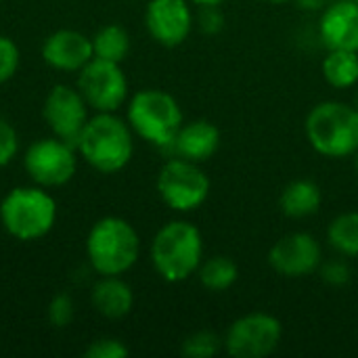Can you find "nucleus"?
I'll list each match as a JSON object with an SVG mask.
<instances>
[{
  "mask_svg": "<svg viewBox=\"0 0 358 358\" xmlns=\"http://www.w3.org/2000/svg\"><path fill=\"white\" fill-rule=\"evenodd\" d=\"M323 262L321 243L308 233H289L281 237L268 252V264L287 279L313 275Z\"/></svg>",
  "mask_w": 358,
  "mask_h": 358,
  "instance_id": "obj_12",
  "label": "nucleus"
},
{
  "mask_svg": "<svg viewBox=\"0 0 358 358\" xmlns=\"http://www.w3.org/2000/svg\"><path fill=\"white\" fill-rule=\"evenodd\" d=\"M84 355L88 358H124L128 357V348L115 338H101L94 340Z\"/></svg>",
  "mask_w": 358,
  "mask_h": 358,
  "instance_id": "obj_26",
  "label": "nucleus"
},
{
  "mask_svg": "<svg viewBox=\"0 0 358 358\" xmlns=\"http://www.w3.org/2000/svg\"><path fill=\"white\" fill-rule=\"evenodd\" d=\"M203 13H201V27L206 31H216L222 27V17L220 13L216 10V6H201Z\"/></svg>",
  "mask_w": 358,
  "mask_h": 358,
  "instance_id": "obj_29",
  "label": "nucleus"
},
{
  "mask_svg": "<svg viewBox=\"0 0 358 358\" xmlns=\"http://www.w3.org/2000/svg\"><path fill=\"white\" fill-rule=\"evenodd\" d=\"M46 317L55 327H59V329L67 327L73 321V300H71V296L69 294H57L48 304Z\"/></svg>",
  "mask_w": 358,
  "mask_h": 358,
  "instance_id": "obj_25",
  "label": "nucleus"
},
{
  "mask_svg": "<svg viewBox=\"0 0 358 358\" xmlns=\"http://www.w3.org/2000/svg\"><path fill=\"white\" fill-rule=\"evenodd\" d=\"M170 147L174 149L178 157L201 164V162H208L218 151L220 130L208 120H195V122L180 126Z\"/></svg>",
  "mask_w": 358,
  "mask_h": 358,
  "instance_id": "obj_16",
  "label": "nucleus"
},
{
  "mask_svg": "<svg viewBox=\"0 0 358 358\" xmlns=\"http://www.w3.org/2000/svg\"><path fill=\"white\" fill-rule=\"evenodd\" d=\"M92 57V38L76 29H59L42 44V59L59 71H80Z\"/></svg>",
  "mask_w": 358,
  "mask_h": 358,
  "instance_id": "obj_14",
  "label": "nucleus"
},
{
  "mask_svg": "<svg viewBox=\"0 0 358 358\" xmlns=\"http://www.w3.org/2000/svg\"><path fill=\"white\" fill-rule=\"evenodd\" d=\"M355 107L358 109V92H357V96H355Z\"/></svg>",
  "mask_w": 358,
  "mask_h": 358,
  "instance_id": "obj_33",
  "label": "nucleus"
},
{
  "mask_svg": "<svg viewBox=\"0 0 358 358\" xmlns=\"http://www.w3.org/2000/svg\"><path fill=\"white\" fill-rule=\"evenodd\" d=\"M25 172L40 187H61L69 182L78 170L73 145L50 136L36 141L23 157Z\"/></svg>",
  "mask_w": 358,
  "mask_h": 358,
  "instance_id": "obj_10",
  "label": "nucleus"
},
{
  "mask_svg": "<svg viewBox=\"0 0 358 358\" xmlns=\"http://www.w3.org/2000/svg\"><path fill=\"white\" fill-rule=\"evenodd\" d=\"M191 2H195V4H199V6H218V4H222L224 0H191Z\"/></svg>",
  "mask_w": 358,
  "mask_h": 358,
  "instance_id": "obj_30",
  "label": "nucleus"
},
{
  "mask_svg": "<svg viewBox=\"0 0 358 358\" xmlns=\"http://www.w3.org/2000/svg\"><path fill=\"white\" fill-rule=\"evenodd\" d=\"M327 239L342 256L358 258V212L336 216L327 229Z\"/></svg>",
  "mask_w": 358,
  "mask_h": 358,
  "instance_id": "obj_22",
  "label": "nucleus"
},
{
  "mask_svg": "<svg viewBox=\"0 0 358 358\" xmlns=\"http://www.w3.org/2000/svg\"><path fill=\"white\" fill-rule=\"evenodd\" d=\"M92 306L99 315L107 319H122L130 315L134 306L132 287L120 277H103L90 294Z\"/></svg>",
  "mask_w": 358,
  "mask_h": 358,
  "instance_id": "obj_17",
  "label": "nucleus"
},
{
  "mask_svg": "<svg viewBox=\"0 0 358 358\" xmlns=\"http://www.w3.org/2000/svg\"><path fill=\"white\" fill-rule=\"evenodd\" d=\"M321 273H323V279L331 285H344L350 279V271L342 262H327Z\"/></svg>",
  "mask_w": 358,
  "mask_h": 358,
  "instance_id": "obj_28",
  "label": "nucleus"
},
{
  "mask_svg": "<svg viewBox=\"0 0 358 358\" xmlns=\"http://www.w3.org/2000/svg\"><path fill=\"white\" fill-rule=\"evenodd\" d=\"M17 147H19V138L15 128L4 117H0V168L10 164V159L17 153Z\"/></svg>",
  "mask_w": 358,
  "mask_h": 358,
  "instance_id": "obj_27",
  "label": "nucleus"
},
{
  "mask_svg": "<svg viewBox=\"0 0 358 358\" xmlns=\"http://www.w3.org/2000/svg\"><path fill=\"white\" fill-rule=\"evenodd\" d=\"M128 124L147 143L170 147L185 122L180 105L172 94L157 88H145L128 103Z\"/></svg>",
  "mask_w": 358,
  "mask_h": 358,
  "instance_id": "obj_6",
  "label": "nucleus"
},
{
  "mask_svg": "<svg viewBox=\"0 0 358 358\" xmlns=\"http://www.w3.org/2000/svg\"><path fill=\"white\" fill-rule=\"evenodd\" d=\"M279 203H281V212L287 218H308L321 210L323 193L317 182L300 178L283 189Z\"/></svg>",
  "mask_w": 358,
  "mask_h": 358,
  "instance_id": "obj_18",
  "label": "nucleus"
},
{
  "mask_svg": "<svg viewBox=\"0 0 358 358\" xmlns=\"http://www.w3.org/2000/svg\"><path fill=\"white\" fill-rule=\"evenodd\" d=\"M313 149L325 157L342 159L358 151V109L342 101L315 105L304 124Z\"/></svg>",
  "mask_w": 358,
  "mask_h": 358,
  "instance_id": "obj_4",
  "label": "nucleus"
},
{
  "mask_svg": "<svg viewBox=\"0 0 358 358\" xmlns=\"http://www.w3.org/2000/svg\"><path fill=\"white\" fill-rule=\"evenodd\" d=\"M199 283L208 292H227L239 279V266L229 256H212L199 264Z\"/></svg>",
  "mask_w": 358,
  "mask_h": 358,
  "instance_id": "obj_20",
  "label": "nucleus"
},
{
  "mask_svg": "<svg viewBox=\"0 0 358 358\" xmlns=\"http://www.w3.org/2000/svg\"><path fill=\"white\" fill-rule=\"evenodd\" d=\"M323 78L334 88H352L358 84L357 50H329L323 61Z\"/></svg>",
  "mask_w": 358,
  "mask_h": 358,
  "instance_id": "obj_19",
  "label": "nucleus"
},
{
  "mask_svg": "<svg viewBox=\"0 0 358 358\" xmlns=\"http://www.w3.org/2000/svg\"><path fill=\"white\" fill-rule=\"evenodd\" d=\"M224 342L214 331H197L182 342L180 352L189 358H212L222 350Z\"/></svg>",
  "mask_w": 358,
  "mask_h": 358,
  "instance_id": "obj_23",
  "label": "nucleus"
},
{
  "mask_svg": "<svg viewBox=\"0 0 358 358\" xmlns=\"http://www.w3.org/2000/svg\"><path fill=\"white\" fill-rule=\"evenodd\" d=\"M157 193L174 212H193L208 199L210 178L195 162L174 157L157 174Z\"/></svg>",
  "mask_w": 358,
  "mask_h": 358,
  "instance_id": "obj_7",
  "label": "nucleus"
},
{
  "mask_svg": "<svg viewBox=\"0 0 358 358\" xmlns=\"http://www.w3.org/2000/svg\"><path fill=\"white\" fill-rule=\"evenodd\" d=\"M203 258V239L195 224L172 220L164 224L151 243V262L168 283L187 281L197 273Z\"/></svg>",
  "mask_w": 358,
  "mask_h": 358,
  "instance_id": "obj_3",
  "label": "nucleus"
},
{
  "mask_svg": "<svg viewBox=\"0 0 358 358\" xmlns=\"http://www.w3.org/2000/svg\"><path fill=\"white\" fill-rule=\"evenodd\" d=\"M319 34L329 50L358 52V4L352 0H338L325 8Z\"/></svg>",
  "mask_w": 358,
  "mask_h": 358,
  "instance_id": "obj_15",
  "label": "nucleus"
},
{
  "mask_svg": "<svg viewBox=\"0 0 358 358\" xmlns=\"http://www.w3.org/2000/svg\"><path fill=\"white\" fill-rule=\"evenodd\" d=\"M92 52H94L96 59L122 63L130 52V36H128V31L117 23L105 25L92 38Z\"/></svg>",
  "mask_w": 358,
  "mask_h": 358,
  "instance_id": "obj_21",
  "label": "nucleus"
},
{
  "mask_svg": "<svg viewBox=\"0 0 358 358\" xmlns=\"http://www.w3.org/2000/svg\"><path fill=\"white\" fill-rule=\"evenodd\" d=\"M264 2H273V4H283V2H292V0H264Z\"/></svg>",
  "mask_w": 358,
  "mask_h": 358,
  "instance_id": "obj_31",
  "label": "nucleus"
},
{
  "mask_svg": "<svg viewBox=\"0 0 358 358\" xmlns=\"http://www.w3.org/2000/svg\"><path fill=\"white\" fill-rule=\"evenodd\" d=\"M19 59V46L8 36H0V84L8 82L17 73Z\"/></svg>",
  "mask_w": 358,
  "mask_h": 358,
  "instance_id": "obj_24",
  "label": "nucleus"
},
{
  "mask_svg": "<svg viewBox=\"0 0 358 358\" xmlns=\"http://www.w3.org/2000/svg\"><path fill=\"white\" fill-rule=\"evenodd\" d=\"M147 31L162 46H180L193 29V13L187 0H151L145 10Z\"/></svg>",
  "mask_w": 358,
  "mask_h": 358,
  "instance_id": "obj_13",
  "label": "nucleus"
},
{
  "mask_svg": "<svg viewBox=\"0 0 358 358\" xmlns=\"http://www.w3.org/2000/svg\"><path fill=\"white\" fill-rule=\"evenodd\" d=\"M355 166H357V172H358V151L355 153Z\"/></svg>",
  "mask_w": 358,
  "mask_h": 358,
  "instance_id": "obj_32",
  "label": "nucleus"
},
{
  "mask_svg": "<svg viewBox=\"0 0 358 358\" xmlns=\"http://www.w3.org/2000/svg\"><path fill=\"white\" fill-rule=\"evenodd\" d=\"M86 254L90 266L101 277H120L136 264L141 239L128 220L105 216L92 224L86 239Z\"/></svg>",
  "mask_w": 358,
  "mask_h": 358,
  "instance_id": "obj_2",
  "label": "nucleus"
},
{
  "mask_svg": "<svg viewBox=\"0 0 358 358\" xmlns=\"http://www.w3.org/2000/svg\"><path fill=\"white\" fill-rule=\"evenodd\" d=\"M42 113L57 138L78 145V138L88 122V103L78 88L57 84L46 94Z\"/></svg>",
  "mask_w": 358,
  "mask_h": 358,
  "instance_id": "obj_11",
  "label": "nucleus"
},
{
  "mask_svg": "<svg viewBox=\"0 0 358 358\" xmlns=\"http://www.w3.org/2000/svg\"><path fill=\"white\" fill-rule=\"evenodd\" d=\"M78 149L86 164L103 174H115L124 170L134 153L132 128L113 113H96L88 117Z\"/></svg>",
  "mask_w": 358,
  "mask_h": 358,
  "instance_id": "obj_1",
  "label": "nucleus"
},
{
  "mask_svg": "<svg viewBox=\"0 0 358 358\" xmlns=\"http://www.w3.org/2000/svg\"><path fill=\"white\" fill-rule=\"evenodd\" d=\"M283 338L281 321L266 313H250L239 317L224 336V350L233 358L271 357Z\"/></svg>",
  "mask_w": 358,
  "mask_h": 358,
  "instance_id": "obj_8",
  "label": "nucleus"
},
{
  "mask_svg": "<svg viewBox=\"0 0 358 358\" xmlns=\"http://www.w3.org/2000/svg\"><path fill=\"white\" fill-rule=\"evenodd\" d=\"M57 220V203L44 187L10 189L0 201V222L19 241H36L48 235Z\"/></svg>",
  "mask_w": 358,
  "mask_h": 358,
  "instance_id": "obj_5",
  "label": "nucleus"
},
{
  "mask_svg": "<svg viewBox=\"0 0 358 358\" xmlns=\"http://www.w3.org/2000/svg\"><path fill=\"white\" fill-rule=\"evenodd\" d=\"M78 90L88 107L99 113H115L128 99V80L120 63L92 57L80 69Z\"/></svg>",
  "mask_w": 358,
  "mask_h": 358,
  "instance_id": "obj_9",
  "label": "nucleus"
}]
</instances>
